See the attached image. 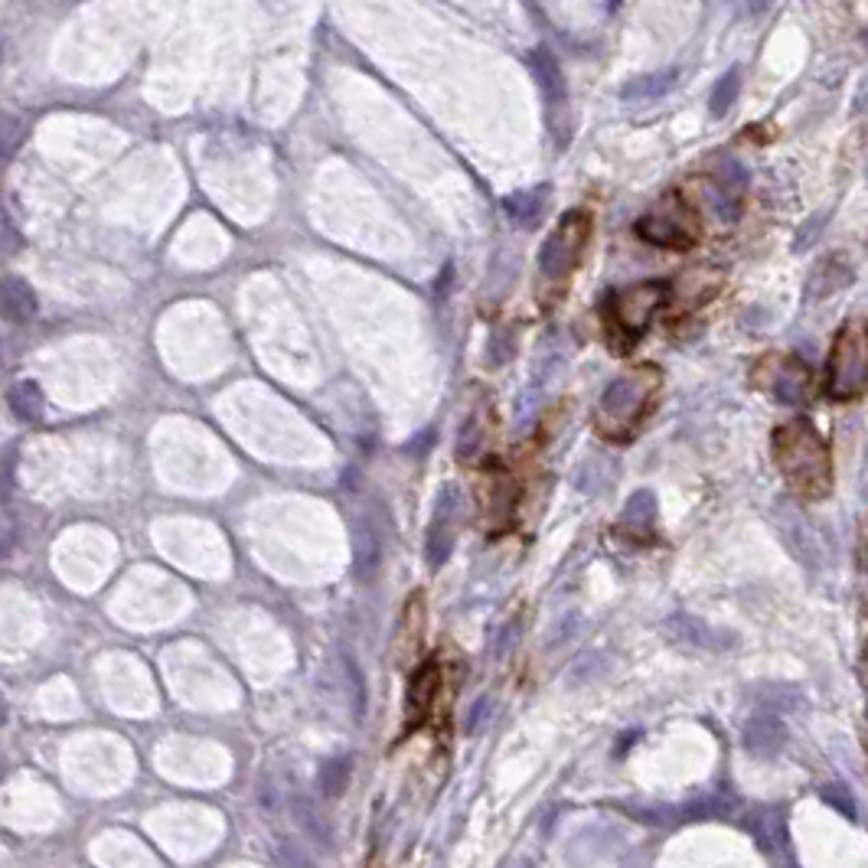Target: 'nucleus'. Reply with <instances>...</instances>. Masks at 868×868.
Returning a JSON list of instances; mask_svg holds the SVG:
<instances>
[{
  "label": "nucleus",
  "mask_w": 868,
  "mask_h": 868,
  "mask_svg": "<svg viewBox=\"0 0 868 868\" xmlns=\"http://www.w3.org/2000/svg\"><path fill=\"white\" fill-rule=\"evenodd\" d=\"M823 800L833 806V810H839L846 820H855V797L852 790L846 784H826L823 787Z\"/></svg>",
  "instance_id": "nucleus-21"
},
{
  "label": "nucleus",
  "mask_w": 868,
  "mask_h": 868,
  "mask_svg": "<svg viewBox=\"0 0 868 868\" xmlns=\"http://www.w3.org/2000/svg\"><path fill=\"white\" fill-rule=\"evenodd\" d=\"M754 386L784 405H806L813 399V372L793 353H767L751 372Z\"/></svg>",
  "instance_id": "nucleus-3"
},
{
  "label": "nucleus",
  "mask_w": 868,
  "mask_h": 868,
  "mask_svg": "<svg viewBox=\"0 0 868 868\" xmlns=\"http://www.w3.org/2000/svg\"><path fill=\"white\" fill-rule=\"evenodd\" d=\"M519 627H523V624H519V617H513L506 627H500V634H496V643H493V656H496V660H503V656L513 650V643L519 640Z\"/></svg>",
  "instance_id": "nucleus-23"
},
{
  "label": "nucleus",
  "mask_w": 868,
  "mask_h": 868,
  "mask_svg": "<svg viewBox=\"0 0 868 868\" xmlns=\"http://www.w3.org/2000/svg\"><path fill=\"white\" fill-rule=\"evenodd\" d=\"M676 69H666V72H653V76H637L634 82H627L620 95L630 98V102H643V98H660L676 85Z\"/></svg>",
  "instance_id": "nucleus-14"
},
{
  "label": "nucleus",
  "mask_w": 868,
  "mask_h": 868,
  "mask_svg": "<svg viewBox=\"0 0 868 868\" xmlns=\"http://www.w3.org/2000/svg\"><path fill=\"white\" fill-rule=\"evenodd\" d=\"M532 69H536V76H539V85H542V92H545V102H549V105H562L565 95H568L565 76H562V69H558L555 56H552L545 46H539L536 53H532Z\"/></svg>",
  "instance_id": "nucleus-11"
},
{
  "label": "nucleus",
  "mask_w": 868,
  "mask_h": 868,
  "mask_svg": "<svg viewBox=\"0 0 868 868\" xmlns=\"http://www.w3.org/2000/svg\"><path fill=\"white\" fill-rule=\"evenodd\" d=\"M343 669L350 676V692H353V712L363 715L366 712V679L359 673V666L353 663V656H343Z\"/></svg>",
  "instance_id": "nucleus-22"
},
{
  "label": "nucleus",
  "mask_w": 868,
  "mask_h": 868,
  "mask_svg": "<svg viewBox=\"0 0 868 868\" xmlns=\"http://www.w3.org/2000/svg\"><path fill=\"white\" fill-rule=\"evenodd\" d=\"M278 855H281V868H310L304 855L297 852L294 846H288V842H284V846L278 849Z\"/></svg>",
  "instance_id": "nucleus-27"
},
{
  "label": "nucleus",
  "mask_w": 868,
  "mask_h": 868,
  "mask_svg": "<svg viewBox=\"0 0 868 868\" xmlns=\"http://www.w3.org/2000/svg\"><path fill=\"white\" fill-rule=\"evenodd\" d=\"M588 229H591V222L585 213L562 216V222L549 232V239L539 248V271L545 281H565L572 275L581 248L588 242Z\"/></svg>",
  "instance_id": "nucleus-5"
},
{
  "label": "nucleus",
  "mask_w": 868,
  "mask_h": 868,
  "mask_svg": "<svg viewBox=\"0 0 868 868\" xmlns=\"http://www.w3.org/2000/svg\"><path fill=\"white\" fill-rule=\"evenodd\" d=\"M774 461L787 487L803 500H823L833 490L829 448L806 418H793L774 431Z\"/></svg>",
  "instance_id": "nucleus-1"
},
{
  "label": "nucleus",
  "mask_w": 868,
  "mask_h": 868,
  "mask_svg": "<svg viewBox=\"0 0 868 868\" xmlns=\"http://www.w3.org/2000/svg\"><path fill=\"white\" fill-rule=\"evenodd\" d=\"M10 408H14V415L17 418H23V421H40L43 418V392H40V386H36V382H30V379H20V382H14V389H10Z\"/></svg>",
  "instance_id": "nucleus-13"
},
{
  "label": "nucleus",
  "mask_w": 868,
  "mask_h": 868,
  "mask_svg": "<svg viewBox=\"0 0 868 868\" xmlns=\"http://www.w3.org/2000/svg\"><path fill=\"white\" fill-rule=\"evenodd\" d=\"M656 519V496L650 490H637L624 506V526L634 532H650Z\"/></svg>",
  "instance_id": "nucleus-17"
},
{
  "label": "nucleus",
  "mask_w": 868,
  "mask_h": 868,
  "mask_svg": "<svg viewBox=\"0 0 868 868\" xmlns=\"http://www.w3.org/2000/svg\"><path fill=\"white\" fill-rule=\"evenodd\" d=\"M862 686H865V699H868V650L862 653Z\"/></svg>",
  "instance_id": "nucleus-29"
},
{
  "label": "nucleus",
  "mask_w": 868,
  "mask_h": 868,
  "mask_svg": "<svg viewBox=\"0 0 868 868\" xmlns=\"http://www.w3.org/2000/svg\"><path fill=\"white\" fill-rule=\"evenodd\" d=\"M660 369L656 366H637L617 376L601 395L598 428L607 438H627L647 415L656 389H660Z\"/></svg>",
  "instance_id": "nucleus-2"
},
{
  "label": "nucleus",
  "mask_w": 868,
  "mask_h": 868,
  "mask_svg": "<svg viewBox=\"0 0 868 868\" xmlns=\"http://www.w3.org/2000/svg\"><path fill=\"white\" fill-rule=\"evenodd\" d=\"M510 356H513V340H510V333H496V337L490 340V359H493V366H503Z\"/></svg>",
  "instance_id": "nucleus-25"
},
{
  "label": "nucleus",
  "mask_w": 868,
  "mask_h": 868,
  "mask_svg": "<svg viewBox=\"0 0 868 868\" xmlns=\"http://www.w3.org/2000/svg\"><path fill=\"white\" fill-rule=\"evenodd\" d=\"M382 562V542L376 536V529H369L366 523L356 529V572L363 581L376 575V568Z\"/></svg>",
  "instance_id": "nucleus-15"
},
{
  "label": "nucleus",
  "mask_w": 868,
  "mask_h": 868,
  "mask_svg": "<svg viewBox=\"0 0 868 868\" xmlns=\"http://www.w3.org/2000/svg\"><path fill=\"white\" fill-rule=\"evenodd\" d=\"M744 4H748V14H764V10L774 4V0H744Z\"/></svg>",
  "instance_id": "nucleus-28"
},
{
  "label": "nucleus",
  "mask_w": 868,
  "mask_h": 868,
  "mask_svg": "<svg viewBox=\"0 0 868 868\" xmlns=\"http://www.w3.org/2000/svg\"><path fill=\"white\" fill-rule=\"evenodd\" d=\"M350 777H353V758H330L317 774V787L324 797H343L346 787H350Z\"/></svg>",
  "instance_id": "nucleus-16"
},
{
  "label": "nucleus",
  "mask_w": 868,
  "mask_h": 868,
  "mask_svg": "<svg viewBox=\"0 0 868 868\" xmlns=\"http://www.w3.org/2000/svg\"><path fill=\"white\" fill-rule=\"evenodd\" d=\"M868 386V343L865 333L846 327L839 330V337L833 343V353H829V379L826 389L833 399L849 402L859 399Z\"/></svg>",
  "instance_id": "nucleus-4"
},
{
  "label": "nucleus",
  "mask_w": 868,
  "mask_h": 868,
  "mask_svg": "<svg viewBox=\"0 0 868 868\" xmlns=\"http://www.w3.org/2000/svg\"><path fill=\"white\" fill-rule=\"evenodd\" d=\"M477 448H480V428L474 425V421H470V425H464V431H461V441H457V454H461V457H474Z\"/></svg>",
  "instance_id": "nucleus-26"
},
{
  "label": "nucleus",
  "mask_w": 868,
  "mask_h": 868,
  "mask_svg": "<svg viewBox=\"0 0 868 868\" xmlns=\"http://www.w3.org/2000/svg\"><path fill=\"white\" fill-rule=\"evenodd\" d=\"M663 301H666L663 281H640V284H634V288L620 291L614 297L617 327L630 333V337H640V333L650 327V320H653L656 310H660Z\"/></svg>",
  "instance_id": "nucleus-7"
},
{
  "label": "nucleus",
  "mask_w": 868,
  "mask_h": 868,
  "mask_svg": "<svg viewBox=\"0 0 868 868\" xmlns=\"http://www.w3.org/2000/svg\"><path fill=\"white\" fill-rule=\"evenodd\" d=\"M784 738H787L784 722L771 712H758L744 725V748H748L754 758H771V754L780 751Z\"/></svg>",
  "instance_id": "nucleus-10"
},
{
  "label": "nucleus",
  "mask_w": 868,
  "mask_h": 868,
  "mask_svg": "<svg viewBox=\"0 0 868 868\" xmlns=\"http://www.w3.org/2000/svg\"><path fill=\"white\" fill-rule=\"evenodd\" d=\"M454 506H457V490L444 487V493L438 496V513H434V523L428 529V542H425V555L431 568H441L454 549V529H451Z\"/></svg>",
  "instance_id": "nucleus-9"
},
{
  "label": "nucleus",
  "mask_w": 868,
  "mask_h": 868,
  "mask_svg": "<svg viewBox=\"0 0 868 868\" xmlns=\"http://www.w3.org/2000/svg\"><path fill=\"white\" fill-rule=\"evenodd\" d=\"M294 813H297V823H301V829L310 836V842H317L320 849H330V826L324 823V816H320L314 806H307L304 800L294 803Z\"/></svg>",
  "instance_id": "nucleus-19"
},
{
  "label": "nucleus",
  "mask_w": 868,
  "mask_h": 868,
  "mask_svg": "<svg viewBox=\"0 0 868 868\" xmlns=\"http://www.w3.org/2000/svg\"><path fill=\"white\" fill-rule=\"evenodd\" d=\"M4 310L10 320H20V324L36 317V294L27 281H20V278L4 281Z\"/></svg>",
  "instance_id": "nucleus-12"
},
{
  "label": "nucleus",
  "mask_w": 868,
  "mask_h": 868,
  "mask_svg": "<svg viewBox=\"0 0 868 868\" xmlns=\"http://www.w3.org/2000/svg\"><path fill=\"white\" fill-rule=\"evenodd\" d=\"M542 200H545V190H532V193H519V196H510L506 200V213H510L519 226H532L542 209Z\"/></svg>",
  "instance_id": "nucleus-20"
},
{
  "label": "nucleus",
  "mask_w": 868,
  "mask_h": 868,
  "mask_svg": "<svg viewBox=\"0 0 868 868\" xmlns=\"http://www.w3.org/2000/svg\"><path fill=\"white\" fill-rule=\"evenodd\" d=\"M637 232H640V239H647L660 248H689L699 239V219L686 203L669 196V200H663L637 222Z\"/></svg>",
  "instance_id": "nucleus-6"
},
{
  "label": "nucleus",
  "mask_w": 868,
  "mask_h": 868,
  "mask_svg": "<svg viewBox=\"0 0 868 868\" xmlns=\"http://www.w3.org/2000/svg\"><path fill=\"white\" fill-rule=\"evenodd\" d=\"M487 715H490V699L483 696V699H477L474 705H470V712L464 718V735H477L480 725L487 722Z\"/></svg>",
  "instance_id": "nucleus-24"
},
{
  "label": "nucleus",
  "mask_w": 868,
  "mask_h": 868,
  "mask_svg": "<svg viewBox=\"0 0 868 868\" xmlns=\"http://www.w3.org/2000/svg\"><path fill=\"white\" fill-rule=\"evenodd\" d=\"M438 686H441V666L438 660H425L412 673V679H408V696H405L408 725L425 722L434 705V696H438Z\"/></svg>",
  "instance_id": "nucleus-8"
},
{
  "label": "nucleus",
  "mask_w": 868,
  "mask_h": 868,
  "mask_svg": "<svg viewBox=\"0 0 868 868\" xmlns=\"http://www.w3.org/2000/svg\"><path fill=\"white\" fill-rule=\"evenodd\" d=\"M738 89H741V69H738V66H731V69L725 72V76L715 82L712 98H709V111H712L715 118L728 115V108L735 105V98H738Z\"/></svg>",
  "instance_id": "nucleus-18"
}]
</instances>
